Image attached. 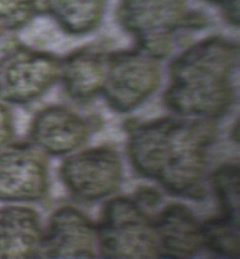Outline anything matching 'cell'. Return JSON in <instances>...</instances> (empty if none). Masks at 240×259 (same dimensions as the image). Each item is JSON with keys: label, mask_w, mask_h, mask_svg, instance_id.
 <instances>
[{"label": "cell", "mask_w": 240, "mask_h": 259, "mask_svg": "<svg viewBox=\"0 0 240 259\" xmlns=\"http://www.w3.org/2000/svg\"><path fill=\"white\" fill-rule=\"evenodd\" d=\"M214 136L208 120L162 118L133 130L129 154L142 175L170 193L188 194L201 181Z\"/></svg>", "instance_id": "6da1fadb"}, {"label": "cell", "mask_w": 240, "mask_h": 259, "mask_svg": "<svg viewBox=\"0 0 240 259\" xmlns=\"http://www.w3.org/2000/svg\"><path fill=\"white\" fill-rule=\"evenodd\" d=\"M237 59V47L224 39H207L190 47L170 66L165 104L184 116L220 117L234 101Z\"/></svg>", "instance_id": "7a4b0ae2"}, {"label": "cell", "mask_w": 240, "mask_h": 259, "mask_svg": "<svg viewBox=\"0 0 240 259\" xmlns=\"http://www.w3.org/2000/svg\"><path fill=\"white\" fill-rule=\"evenodd\" d=\"M98 242L101 253L108 257L145 258L158 252L154 225L135 202L127 198L106 204Z\"/></svg>", "instance_id": "3957f363"}, {"label": "cell", "mask_w": 240, "mask_h": 259, "mask_svg": "<svg viewBox=\"0 0 240 259\" xmlns=\"http://www.w3.org/2000/svg\"><path fill=\"white\" fill-rule=\"evenodd\" d=\"M183 0H122L120 19L148 55L163 58L171 49L170 35L186 23Z\"/></svg>", "instance_id": "277c9868"}, {"label": "cell", "mask_w": 240, "mask_h": 259, "mask_svg": "<svg viewBox=\"0 0 240 259\" xmlns=\"http://www.w3.org/2000/svg\"><path fill=\"white\" fill-rule=\"evenodd\" d=\"M59 64L43 53L17 49L0 59V100L26 104L40 96L56 81Z\"/></svg>", "instance_id": "5b68a950"}, {"label": "cell", "mask_w": 240, "mask_h": 259, "mask_svg": "<svg viewBox=\"0 0 240 259\" xmlns=\"http://www.w3.org/2000/svg\"><path fill=\"white\" fill-rule=\"evenodd\" d=\"M159 82V69L152 60L136 53H120L109 59L103 91L113 108L129 112L150 97Z\"/></svg>", "instance_id": "8992f818"}, {"label": "cell", "mask_w": 240, "mask_h": 259, "mask_svg": "<svg viewBox=\"0 0 240 259\" xmlns=\"http://www.w3.org/2000/svg\"><path fill=\"white\" fill-rule=\"evenodd\" d=\"M61 177L79 200H99L116 191L121 178V162L112 149H89L68 159L62 165Z\"/></svg>", "instance_id": "52a82bcc"}, {"label": "cell", "mask_w": 240, "mask_h": 259, "mask_svg": "<svg viewBox=\"0 0 240 259\" xmlns=\"http://www.w3.org/2000/svg\"><path fill=\"white\" fill-rule=\"evenodd\" d=\"M46 186L45 161L37 149L15 144L0 150V200H38Z\"/></svg>", "instance_id": "ba28073f"}, {"label": "cell", "mask_w": 240, "mask_h": 259, "mask_svg": "<svg viewBox=\"0 0 240 259\" xmlns=\"http://www.w3.org/2000/svg\"><path fill=\"white\" fill-rule=\"evenodd\" d=\"M93 240V227L84 214L73 207H62L53 215L39 253L53 257L91 256Z\"/></svg>", "instance_id": "9c48e42d"}, {"label": "cell", "mask_w": 240, "mask_h": 259, "mask_svg": "<svg viewBox=\"0 0 240 259\" xmlns=\"http://www.w3.org/2000/svg\"><path fill=\"white\" fill-rule=\"evenodd\" d=\"M157 244L171 257H187L203 245L202 226L188 207L173 204L165 207L154 224Z\"/></svg>", "instance_id": "30bf717a"}, {"label": "cell", "mask_w": 240, "mask_h": 259, "mask_svg": "<svg viewBox=\"0 0 240 259\" xmlns=\"http://www.w3.org/2000/svg\"><path fill=\"white\" fill-rule=\"evenodd\" d=\"M33 140L51 154H65L78 148L87 136L84 120L72 111L51 107L34 119Z\"/></svg>", "instance_id": "8fae6325"}, {"label": "cell", "mask_w": 240, "mask_h": 259, "mask_svg": "<svg viewBox=\"0 0 240 259\" xmlns=\"http://www.w3.org/2000/svg\"><path fill=\"white\" fill-rule=\"evenodd\" d=\"M39 217L26 207H0V258L38 254L42 240Z\"/></svg>", "instance_id": "7c38bea8"}, {"label": "cell", "mask_w": 240, "mask_h": 259, "mask_svg": "<svg viewBox=\"0 0 240 259\" xmlns=\"http://www.w3.org/2000/svg\"><path fill=\"white\" fill-rule=\"evenodd\" d=\"M105 73L103 60L93 53H76L66 59L62 67L66 90L77 100H87L102 91Z\"/></svg>", "instance_id": "4fadbf2b"}, {"label": "cell", "mask_w": 240, "mask_h": 259, "mask_svg": "<svg viewBox=\"0 0 240 259\" xmlns=\"http://www.w3.org/2000/svg\"><path fill=\"white\" fill-rule=\"evenodd\" d=\"M48 9L66 30L84 33L96 26L104 0H44Z\"/></svg>", "instance_id": "5bb4252c"}, {"label": "cell", "mask_w": 240, "mask_h": 259, "mask_svg": "<svg viewBox=\"0 0 240 259\" xmlns=\"http://www.w3.org/2000/svg\"><path fill=\"white\" fill-rule=\"evenodd\" d=\"M203 245L229 258L239 255V220L227 215L212 218L202 226Z\"/></svg>", "instance_id": "9a60e30c"}, {"label": "cell", "mask_w": 240, "mask_h": 259, "mask_svg": "<svg viewBox=\"0 0 240 259\" xmlns=\"http://www.w3.org/2000/svg\"><path fill=\"white\" fill-rule=\"evenodd\" d=\"M211 184L221 207V214L239 220V168L225 164L211 177Z\"/></svg>", "instance_id": "2e32d148"}, {"label": "cell", "mask_w": 240, "mask_h": 259, "mask_svg": "<svg viewBox=\"0 0 240 259\" xmlns=\"http://www.w3.org/2000/svg\"><path fill=\"white\" fill-rule=\"evenodd\" d=\"M32 11V0H0V33L24 25Z\"/></svg>", "instance_id": "e0dca14e"}, {"label": "cell", "mask_w": 240, "mask_h": 259, "mask_svg": "<svg viewBox=\"0 0 240 259\" xmlns=\"http://www.w3.org/2000/svg\"><path fill=\"white\" fill-rule=\"evenodd\" d=\"M13 136L12 119L6 108L0 105V149Z\"/></svg>", "instance_id": "ac0fdd59"}, {"label": "cell", "mask_w": 240, "mask_h": 259, "mask_svg": "<svg viewBox=\"0 0 240 259\" xmlns=\"http://www.w3.org/2000/svg\"><path fill=\"white\" fill-rule=\"evenodd\" d=\"M211 2H215V3H219L223 6L225 7L226 12H234V11H238V0H209Z\"/></svg>", "instance_id": "d6986e66"}]
</instances>
